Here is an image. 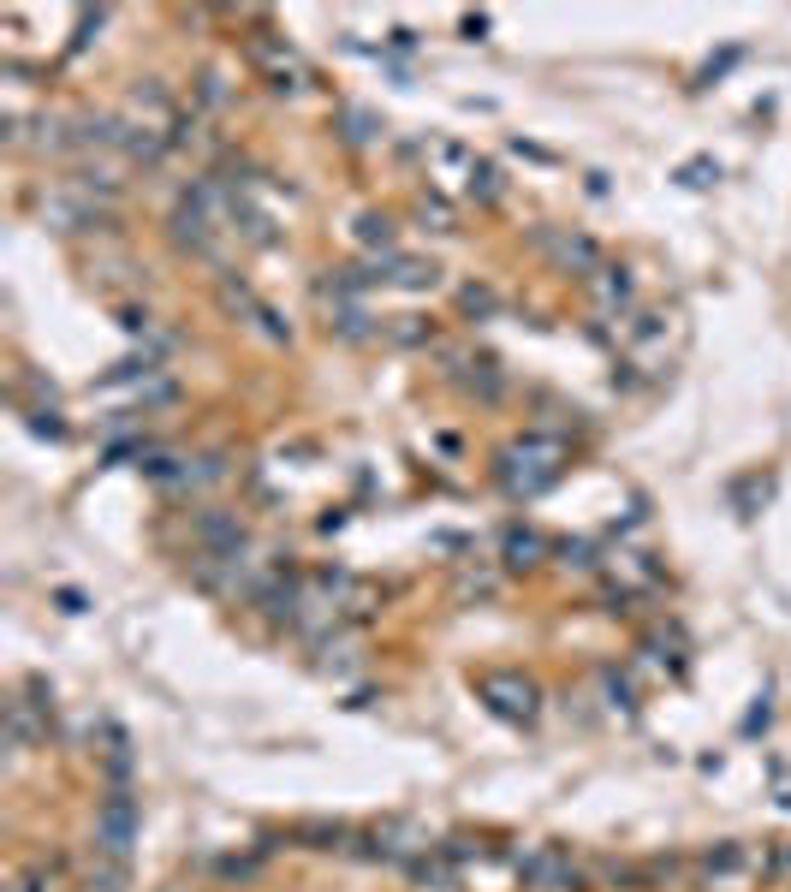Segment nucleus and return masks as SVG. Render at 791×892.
Segmentation results:
<instances>
[{
  "mask_svg": "<svg viewBox=\"0 0 791 892\" xmlns=\"http://www.w3.org/2000/svg\"><path fill=\"white\" fill-rule=\"evenodd\" d=\"M560 464H565V441H554V435H524V441H512L500 452V482L530 500V494H542V488L560 476Z\"/></svg>",
  "mask_w": 791,
  "mask_h": 892,
  "instance_id": "nucleus-1",
  "label": "nucleus"
},
{
  "mask_svg": "<svg viewBox=\"0 0 791 892\" xmlns=\"http://www.w3.org/2000/svg\"><path fill=\"white\" fill-rule=\"evenodd\" d=\"M137 827H143V815H137V797H131V785H108V797L96 803V857H131V845H137Z\"/></svg>",
  "mask_w": 791,
  "mask_h": 892,
  "instance_id": "nucleus-2",
  "label": "nucleus"
},
{
  "mask_svg": "<svg viewBox=\"0 0 791 892\" xmlns=\"http://www.w3.org/2000/svg\"><path fill=\"white\" fill-rule=\"evenodd\" d=\"M476 696H482L500 720H512V726H530L536 708H542V696H536V684H530L524 672H482V678H476Z\"/></svg>",
  "mask_w": 791,
  "mask_h": 892,
  "instance_id": "nucleus-3",
  "label": "nucleus"
},
{
  "mask_svg": "<svg viewBox=\"0 0 791 892\" xmlns=\"http://www.w3.org/2000/svg\"><path fill=\"white\" fill-rule=\"evenodd\" d=\"M518 881L536 892H583V875H577V863L565 857L560 845H530V851H518Z\"/></svg>",
  "mask_w": 791,
  "mask_h": 892,
  "instance_id": "nucleus-4",
  "label": "nucleus"
},
{
  "mask_svg": "<svg viewBox=\"0 0 791 892\" xmlns=\"http://www.w3.org/2000/svg\"><path fill=\"white\" fill-rule=\"evenodd\" d=\"M250 536L238 524V512H203L197 518V559H244Z\"/></svg>",
  "mask_w": 791,
  "mask_h": 892,
  "instance_id": "nucleus-5",
  "label": "nucleus"
},
{
  "mask_svg": "<svg viewBox=\"0 0 791 892\" xmlns=\"http://www.w3.org/2000/svg\"><path fill=\"white\" fill-rule=\"evenodd\" d=\"M250 60L262 66L268 90H280V96L304 90V66H298V54H292V48H286L280 36H250Z\"/></svg>",
  "mask_w": 791,
  "mask_h": 892,
  "instance_id": "nucleus-6",
  "label": "nucleus"
},
{
  "mask_svg": "<svg viewBox=\"0 0 791 892\" xmlns=\"http://www.w3.org/2000/svg\"><path fill=\"white\" fill-rule=\"evenodd\" d=\"M536 244H542L560 268H571V274H595V268H601V250H595L583 232H554V226H542Z\"/></svg>",
  "mask_w": 791,
  "mask_h": 892,
  "instance_id": "nucleus-7",
  "label": "nucleus"
},
{
  "mask_svg": "<svg viewBox=\"0 0 791 892\" xmlns=\"http://www.w3.org/2000/svg\"><path fill=\"white\" fill-rule=\"evenodd\" d=\"M215 232H221V221H215L209 209H197V203H179V209H173V238H179L185 250L215 256Z\"/></svg>",
  "mask_w": 791,
  "mask_h": 892,
  "instance_id": "nucleus-8",
  "label": "nucleus"
},
{
  "mask_svg": "<svg viewBox=\"0 0 791 892\" xmlns=\"http://www.w3.org/2000/svg\"><path fill=\"white\" fill-rule=\"evenodd\" d=\"M744 869H750V857H744V845H732V839H720V845L702 851V881H708V887H720V892L738 887Z\"/></svg>",
  "mask_w": 791,
  "mask_h": 892,
  "instance_id": "nucleus-9",
  "label": "nucleus"
},
{
  "mask_svg": "<svg viewBox=\"0 0 791 892\" xmlns=\"http://www.w3.org/2000/svg\"><path fill=\"white\" fill-rule=\"evenodd\" d=\"M589 292H595V304H601L607 316H625V310H631V274H625V268H595V274H589Z\"/></svg>",
  "mask_w": 791,
  "mask_h": 892,
  "instance_id": "nucleus-10",
  "label": "nucleus"
},
{
  "mask_svg": "<svg viewBox=\"0 0 791 892\" xmlns=\"http://www.w3.org/2000/svg\"><path fill=\"white\" fill-rule=\"evenodd\" d=\"M655 345H667V316L637 310V316L625 322V351H655Z\"/></svg>",
  "mask_w": 791,
  "mask_h": 892,
  "instance_id": "nucleus-11",
  "label": "nucleus"
},
{
  "mask_svg": "<svg viewBox=\"0 0 791 892\" xmlns=\"http://www.w3.org/2000/svg\"><path fill=\"white\" fill-rule=\"evenodd\" d=\"M500 554H506V565L518 571V565H536V559L548 554V542H542L536 530H506V542H500Z\"/></svg>",
  "mask_w": 791,
  "mask_h": 892,
  "instance_id": "nucleus-12",
  "label": "nucleus"
},
{
  "mask_svg": "<svg viewBox=\"0 0 791 892\" xmlns=\"http://www.w3.org/2000/svg\"><path fill=\"white\" fill-rule=\"evenodd\" d=\"M6 726H12V750H30V744L42 738V726H36V714H30V702H24V696H12V702H6Z\"/></svg>",
  "mask_w": 791,
  "mask_h": 892,
  "instance_id": "nucleus-13",
  "label": "nucleus"
},
{
  "mask_svg": "<svg viewBox=\"0 0 791 892\" xmlns=\"http://www.w3.org/2000/svg\"><path fill=\"white\" fill-rule=\"evenodd\" d=\"M393 286H411V292H423V286H435L441 280V268L435 262H411V256H393V274H387Z\"/></svg>",
  "mask_w": 791,
  "mask_h": 892,
  "instance_id": "nucleus-14",
  "label": "nucleus"
},
{
  "mask_svg": "<svg viewBox=\"0 0 791 892\" xmlns=\"http://www.w3.org/2000/svg\"><path fill=\"white\" fill-rule=\"evenodd\" d=\"M470 595H476V601H494V595H500V577H494L488 565H476V571L464 565V571H458V601H470Z\"/></svg>",
  "mask_w": 791,
  "mask_h": 892,
  "instance_id": "nucleus-15",
  "label": "nucleus"
},
{
  "mask_svg": "<svg viewBox=\"0 0 791 892\" xmlns=\"http://www.w3.org/2000/svg\"><path fill=\"white\" fill-rule=\"evenodd\" d=\"M221 476H226V458L221 452H209V458H191V464H185L179 488H209V482H221Z\"/></svg>",
  "mask_w": 791,
  "mask_h": 892,
  "instance_id": "nucleus-16",
  "label": "nucleus"
},
{
  "mask_svg": "<svg viewBox=\"0 0 791 892\" xmlns=\"http://www.w3.org/2000/svg\"><path fill=\"white\" fill-rule=\"evenodd\" d=\"M595 678H601V696H607L613 708H625V714L637 708V690H631V678H625V672H619V667H601V672H595Z\"/></svg>",
  "mask_w": 791,
  "mask_h": 892,
  "instance_id": "nucleus-17",
  "label": "nucleus"
},
{
  "mask_svg": "<svg viewBox=\"0 0 791 892\" xmlns=\"http://www.w3.org/2000/svg\"><path fill=\"white\" fill-rule=\"evenodd\" d=\"M357 238L381 256V250H393V221H387V215H363V221H357Z\"/></svg>",
  "mask_w": 791,
  "mask_h": 892,
  "instance_id": "nucleus-18",
  "label": "nucleus"
},
{
  "mask_svg": "<svg viewBox=\"0 0 791 892\" xmlns=\"http://www.w3.org/2000/svg\"><path fill=\"white\" fill-rule=\"evenodd\" d=\"M334 334L339 339H369V334H381V328H369V316L345 304V310H334Z\"/></svg>",
  "mask_w": 791,
  "mask_h": 892,
  "instance_id": "nucleus-19",
  "label": "nucleus"
},
{
  "mask_svg": "<svg viewBox=\"0 0 791 892\" xmlns=\"http://www.w3.org/2000/svg\"><path fill=\"white\" fill-rule=\"evenodd\" d=\"M417 215L435 226V232H452V209H447V197H435V191H423V197H417Z\"/></svg>",
  "mask_w": 791,
  "mask_h": 892,
  "instance_id": "nucleus-20",
  "label": "nucleus"
},
{
  "mask_svg": "<svg viewBox=\"0 0 791 892\" xmlns=\"http://www.w3.org/2000/svg\"><path fill=\"white\" fill-rule=\"evenodd\" d=\"M470 197H482V203H494V197H500V173H494L488 161H476V167H470Z\"/></svg>",
  "mask_w": 791,
  "mask_h": 892,
  "instance_id": "nucleus-21",
  "label": "nucleus"
},
{
  "mask_svg": "<svg viewBox=\"0 0 791 892\" xmlns=\"http://www.w3.org/2000/svg\"><path fill=\"white\" fill-rule=\"evenodd\" d=\"M458 304H464L470 316H494V310H500V298H494L488 286H464V292H458Z\"/></svg>",
  "mask_w": 791,
  "mask_h": 892,
  "instance_id": "nucleus-22",
  "label": "nucleus"
},
{
  "mask_svg": "<svg viewBox=\"0 0 791 892\" xmlns=\"http://www.w3.org/2000/svg\"><path fill=\"white\" fill-rule=\"evenodd\" d=\"M678 179H684V185H696V191H702V185H714V179H720V167H714V161H690V167H684V173H678Z\"/></svg>",
  "mask_w": 791,
  "mask_h": 892,
  "instance_id": "nucleus-23",
  "label": "nucleus"
},
{
  "mask_svg": "<svg viewBox=\"0 0 791 892\" xmlns=\"http://www.w3.org/2000/svg\"><path fill=\"white\" fill-rule=\"evenodd\" d=\"M48 881H54V863H36L30 875H18V887L12 892H48Z\"/></svg>",
  "mask_w": 791,
  "mask_h": 892,
  "instance_id": "nucleus-24",
  "label": "nucleus"
},
{
  "mask_svg": "<svg viewBox=\"0 0 791 892\" xmlns=\"http://www.w3.org/2000/svg\"><path fill=\"white\" fill-rule=\"evenodd\" d=\"M560 559L565 565H577V571H589V565H595V548H589V542H565Z\"/></svg>",
  "mask_w": 791,
  "mask_h": 892,
  "instance_id": "nucleus-25",
  "label": "nucleus"
},
{
  "mask_svg": "<svg viewBox=\"0 0 791 892\" xmlns=\"http://www.w3.org/2000/svg\"><path fill=\"white\" fill-rule=\"evenodd\" d=\"M90 30H102V12H84V18H78V36H72V54H84V48H90Z\"/></svg>",
  "mask_w": 791,
  "mask_h": 892,
  "instance_id": "nucleus-26",
  "label": "nucleus"
},
{
  "mask_svg": "<svg viewBox=\"0 0 791 892\" xmlns=\"http://www.w3.org/2000/svg\"><path fill=\"white\" fill-rule=\"evenodd\" d=\"M54 601H60V613H84V607H90V601H84V595H78V589H60V595H54Z\"/></svg>",
  "mask_w": 791,
  "mask_h": 892,
  "instance_id": "nucleus-27",
  "label": "nucleus"
}]
</instances>
